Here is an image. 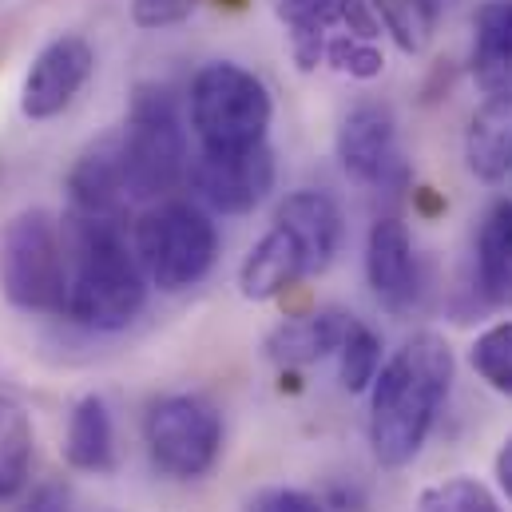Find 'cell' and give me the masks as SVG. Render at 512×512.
<instances>
[{"label":"cell","instance_id":"cell-24","mask_svg":"<svg viewBox=\"0 0 512 512\" xmlns=\"http://www.w3.org/2000/svg\"><path fill=\"white\" fill-rule=\"evenodd\" d=\"M469 366L481 374V382H489V389L512 401V322L489 326L469 346Z\"/></svg>","mask_w":512,"mask_h":512},{"label":"cell","instance_id":"cell-9","mask_svg":"<svg viewBox=\"0 0 512 512\" xmlns=\"http://www.w3.org/2000/svg\"><path fill=\"white\" fill-rule=\"evenodd\" d=\"M334 147H338L342 171L354 183L382 187V191L409 183V167H405L401 147H397L393 112L385 104H378V100H366V104H358V108L346 112Z\"/></svg>","mask_w":512,"mask_h":512},{"label":"cell","instance_id":"cell-26","mask_svg":"<svg viewBox=\"0 0 512 512\" xmlns=\"http://www.w3.org/2000/svg\"><path fill=\"white\" fill-rule=\"evenodd\" d=\"M413 512H501V505H497V497L481 481H473V477H449V481L429 485L417 497V509Z\"/></svg>","mask_w":512,"mask_h":512},{"label":"cell","instance_id":"cell-28","mask_svg":"<svg viewBox=\"0 0 512 512\" xmlns=\"http://www.w3.org/2000/svg\"><path fill=\"white\" fill-rule=\"evenodd\" d=\"M247 512H326V505L306 489H262Z\"/></svg>","mask_w":512,"mask_h":512},{"label":"cell","instance_id":"cell-17","mask_svg":"<svg viewBox=\"0 0 512 512\" xmlns=\"http://www.w3.org/2000/svg\"><path fill=\"white\" fill-rule=\"evenodd\" d=\"M64 461L76 473H112L116 469V425L100 393H88L72 405L64 433Z\"/></svg>","mask_w":512,"mask_h":512},{"label":"cell","instance_id":"cell-7","mask_svg":"<svg viewBox=\"0 0 512 512\" xmlns=\"http://www.w3.org/2000/svg\"><path fill=\"white\" fill-rule=\"evenodd\" d=\"M151 465L171 481H199L223 453V413L199 393H167L143 413Z\"/></svg>","mask_w":512,"mask_h":512},{"label":"cell","instance_id":"cell-6","mask_svg":"<svg viewBox=\"0 0 512 512\" xmlns=\"http://www.w3.org/2000/svg\"><path fill=\"white\" fill-rule=\"evenodd\" d=\"M131 247L151 286H159L163 294H179L211 274L219 258V231L203 207L167 199L135 223Z\"/></svg>","mask_w":512,"mask_h":512},{"label":"cell","instance_id":"cell-22","mask_svg":"<svg viewBox=\"0 0 512 512\" xmlns=\"http://www.w3.org/2000/svg\"><path fill=\"white\" fill-rule=\"evenodd\" d=\"M374 12L405 56H421L437 36L445 0H374Z\"/></svg>","mask_w":512,"mask_h":512},{"label":"cell","instance_id":"cell-25","mask_svg":"<svg viewBox=\"0 0 512 512\" xmlns=\"http://www.w3.org/2000/svg\"><path fill=\"white\" fill-rule=\"evenodd\" d=\"M322 64H330L334 72H342L350 80H374V76L385 72V56L382 48H378V40L358 36V32H346L342 24L334 28V36L326 44V60Z\"/></svg>","mask_w":512,"mask_h":512},{"label":"cell","instance_id":"cell-21","mask_svg":"<svg viewBox=\"0 0 512 512\" xmlns=\"http://www.w3.org/2000/svg\"><path fill=\"white\" fill-rule=\"evenodd\" d=\"M32 445H36V433H32L28 409L16 397L0 393V505L28 485Z\"/></svg>","mask_w":512,"mask_h":512},{"label":"cell","instance_id":"cell-8","mask_svg":"<svg viewBox=\"0 0 512 512\" xmlns=\"http://www.w3.org/2000/svg\"><path fill=\"white\" fill-rule=\"evenodd\" d=\"M274 151L270 143H258L247 151H199L187 163L191 191L223 215H247L270 195L274 187Z\"/></svg>","mask_w":512,"mask_h":512},{"label":"cell","instance_id":"cell-12","mask_svg":"<svg viewBox=\"0 0 512 512\" xmlns=\"http://www.w3.org/2000/svg\"><path fill=\"white\" fill-rule=\"evenodd\" d=\"M68 195H72V211H80V215L116 219L128 207L131 199L128 183H124V163H120L116 131H108L92 147H84V155L68 171Z\"/></svg>","mask_w":512,"mask_h":512},{"label":"cell","instance_id":"cell-18","mask_svg":"<svg viewBox=\"0 0 512 512\" xmlns=\"http://www.w3.org/2000/svg\"><path fill=\"white\" fill-rule=\"evenodd\" d=\"M477 290L489 306H512V199H497L477 227Z\"/></svg>","mask_w":512,"mask_h":512},{"label":"cell","instance_id":"cell-14","mask_svg":"<svg viewBox=\"0 0 512 512\" xmlns=\"http://www.w3.org/2000/svg\"><path fill=\"white\" fill-rule=\"evenodd\" d=\"M469 72L485 100L512 104V0H489L477 8Z\"/></svg>","mask_w":512,"mask_h":512},{"label":"cell","instance_id":"cell-23","mask_svg":"<svg viewBox=\"0 0 512 512\" xmlns=\"http://www.w3.org/2000/svg\"><path fill=\"white\" fill-rule=\"evenodd\" d=\"M378 370H382V338L366 322L354 318L338 346V378L350 393H362L374 385Z\"/></svg>","mask_w":512,"mask_h":512},{"label":"cell","instance_id":"cell-15","mask_svg":"<svg viewBox=\"0 0 512 512\" xmlns=\"http://www.w3.org/2000/svg\"><path fill=\"white\" fill-rule=\"evenodd\" d=\"M274 223L286 227L298 239V247L306 251L314 274H322L334 262L338 247H342V235H346L342 207L326 191H294V195H286L278 203V211H274Z\"/></svg>","mask_w":512,"mask_h":512},{"label":"cell","instance_id":"cell-19","mask_svg":"<svg viewBox=\"0 0 512 512\" xmlns=\"http://www.w3.org/2000/svg\"><path fill=\"white\" fill-rule=\"evenodd\" d=\"M278 20L290 36V56L302 72L322 68L326 44L338 28V0H278Z\"/></svg>","mask_w":512,"mask_h":512},{"label":"cell","instance_id":"cell-27","mask_svg":"<svg viewBox=\"0 0 512 512\" xmlns=\"http://www.w3.org/2000/svg\"><path fill=\"white\" fill-rule=\"evenodd\" d=\"M203 0H131V20L147 32L155 28H171V24H183Z\"/></svg>","mask_w":512,"mask_h":512},{"label":"cell","instance_id":"cell-2","mask_svg":"<svg viewBox=\"0 0 512 512\" xmlns=\"http://www.w3.org/2000/svg\"><path fill=\"white\" fill-rule=\"evenodd\" d=\"M64 247H68L64 318L100 334L128 330L147 302V274L139 266L135 247L124 239L120 223L72 211L64 219Z\"/></svg>","mask_w":512,"mask_h":512},{"label":"cell","instance_id":"cell-3","mask_svg":"<svg viewBox=\"0 0 512 512\" xmlns=\"http://www.w3.org/2000/svg\"><path fill=\"white\" fill-rule=\"evenodd\" d=\"M128 199H163L187 179V131L167 88L139 84L131 92L128 120L116 131Z\"/></svg>","mask_w":512,"mask_h":512},{"label":"cell","instance_id":"cell-13","mask_svg":"<svg viewBox=\"0 0 512 512\" xmlns=\"http://www.w3.org/2000/svg\"><path fill=\"white\" fill-rule=\"evenodd\" d=\"M310 274H314V266H310L306 251L298 247V239L274 223L239 266V294L247 302H270Z\"/></svg>","mask_w":512,"mask_h":512},{"label":"cell","instance_id":"cell-1","mask_svg":"<svg viewBox=\"0 0 512 512\" xmlns=\"http://www.w3.org/2000/svg\"><path fill=\"white\" fill-rule=\"evenodd\" d=\"M453 385V350L441 334H413L370 385V449L382 469L409 465L433 433Z\"/></svg>","mask_w":512,"mask_h":512},{"label":"cell","instance_id":"cell-30","mask_svg":"<svg viewBox=\"0 0 512 512\" xmlns=\"http://www.w3.org/2000/svg\"><path fill=\"white\" fill-rule=\"evenodd\" d=\"M497 485H501V493L512 501V433L505 437V445L497 453Z\"/></svg>","mask_w":512,"mask_h":512},{"label":"cell","instance_id":"cell-5","mask_svg":"<svg viewBox=\"0 0 512 512\" xmlns=\"http://www.w3.org/2000/svg\"><path fill=\"white\" fill-rule=\"evenodd\" d=\"M274 100L251 68L215 60L191 80V131L199 151H247L266 143Z\"/></svg>","mask_w":512,"mask_h":512},{"label":"cell","instance_id":"cell-10","mask_svg":"<svg viewBox=\"0 0 512 512\" xmlns=\"http://www.w3.org/2000/svg\"><path fill=\"white\" fill-rule=\"evenodd\" d=\"M96 72V52L84 36L76 32H64L56 40H48L28 72H24V84H20V112L28 120H56L60 112L72 108V100L84 92V84L92 80Z\"/></svg>","mask_w":512,"mask_h":512},{"label":"cell","instance_id":"cell-16","mask_svg":"<svg viewBox=\"0 0 512 512\" xmlns=\"http://www.w3.org/2000/svg\"><path fill=\"white\" fill-rule=\"evenodd\" d=\"M350 322L354 318L342 314V310H314V314H302V318H286L282 326H274L266 334V358L282 370L322 362V358L338 354Z\"/></svg>","mask_w":512,"mask_h":512},{"label":"cell","instance_id":"cell-20","mask_svg":"<svg viewBox=\"0 0 512 512\" xmlns=\"http://www.w3.org/2000/svg\"><path fill=\"white\" fill-rule=\"evenodd\" d=\"M465 155L477 179L485 183H501L512 171V104H493L485 100V108L473 116L469 135H465Z\"/></svg>","mask_w":512,"mask_h":512},{"label":"cell","instance_id":"cell-11","mask_svg":"<svg viewBox=\"0 0 512 512\" xmlns=\"http://www.w3.org/2000/svg\"><path fill=\"white\" fill-rule=\"evenodd\" d=\"M366 278L370 290L378 294V302L389 310H409L421 294V266L413 255V239L405 231L401 219L385 215L370 227L366 239Z\"/></svg>","mask_w":512,"mask_h":512},{"label":"cell","instance_id":"cell-4","mask_svg":"<svg viewBox=\"0 0 512 512\" xmlns=\"http://www.w3.org/2000/svg\"><path fill=\"white\" fill-rule=\"evenodd\" d=\"M0 290L24 314H60L68 302V247L64 223L28 207L8 219L0 235Z\"/></svg>","mask_w":512,"mask_h":512},{"label":"cell","instance_id":"cell-29","mask_svg":"<svg viewBox=\"0 0 512 512\" xmlns=\"http://www.w3.org/2000/svg\"><path fill=\"white\" fill-rule=\"evenodd\" d=\"M24 512H68V493L56 489V485H48V489L32 493V501L24 505Z\"/></svg>","mask_w":512,"mask_h":512}]
</instances>
